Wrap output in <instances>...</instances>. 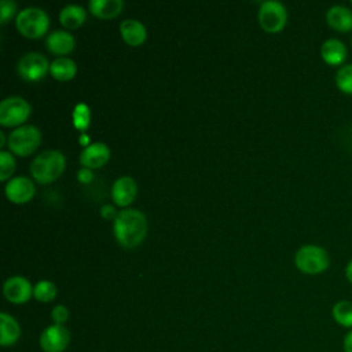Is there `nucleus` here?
<instances>
[{"instance_id": "nucleus-25", "label": "nucleus", "mask_w": 352, "mask_h": 352, "mask_svg": "<svg viewBox=\"0 0 352 352\" xmlns=\"http://www.w3.org/2000/svg\"><path fill=\"white\" fill-rule=\"evenodd\" d=\"M91 120V111L88 104L85 103H77L73 109V124L74 126L84 133V131L88 128Z\"/></svg>"}, {"instance_id": "nucleus-30", "label": "nucleus", "mask_w": 352, "mask_h": 352, "mask_svg": "<svg viewBox=\"0 0 352 352\" xmlns=\"http://www.w3.org/2000/svg\"><path fill=\"white\" fill-rule=\"evenodd\" d=\"M117 210L114 209V206L111 205H103L102 209H100V216L106 220H114L116 216H117Z\"/></svg>"}, {"instance_id": "nucleus-4", "label": "nucleus", "mask_w": 352, "mask_h": 352, "mask_svg": "<svg viewBox=\"0 0 352 352\" xmlns=\"http://www.w3.org/2000/svg\"><path fill=\"white\" fill-rule=\"evenodd\" d=\"M15 25L23 36L38 38L48 30L50 16L40 7H25L16 14Z\"/></svg>"}, {"instance_id": "nucleus-21", "label": "nucleus", "mask_w": 352, "mask_h": 352, "mask_svg": "<svg viewBox=\"0 0 352 352\" xmlns=\"http://www.w3.org/2000/svg\"><path fill=\"white\" fill-rule=\"evenodd\" d=\"M87 11L80 4H67L59 11V21L67 29H76L85 21Z\"/></svg>"}, {"instance_id": "nucleus-15", "label": "nucleus", "mask_w": 352, "mask_h": 352, "mask_svg": "<svg viewBox=\"0 0 352 352\" xmlns=\"http://www.w3.org/2000/svg\"><path fill=\"white\" fill-rule=\"evenodd\" d=\"M326 22L333 30L348 33L352 30V10L342 4H334L326 11Z\"/></svg>"}, {"instance_id": "nucleus-6", "label": "nucleus", "mask_w": 352, "mask_h": 352, "mask_svg": "<svg viewBox=\"0 0 352 352\" xmlns=\"http://www.w3.org/2000/svg\"><path fill=\"white\" fill-rule=\"evenodd\" d=\"M32 107L22 96H7L0 102V124L4 126H21L30 116Z\"/></svg>"}, {"instance_id": "nucleus-11", "label": "nucleus", "mask_w": 352, "mask_h": 352, "mask_svg": "<svg viewBox=\"0 0 352 352\" xmlns=\"http://www.w3.org/2000/svg\"><path fill=\"white\" fill-rule=\"evenodd\" d=\"M34 184L33 180L28 176H15L8 179L4 187L6 197L15 204H25L30 201L34 195Z\"/></svg>"}, {"instance_id": "nucleus-14", "label": "nucleus", "mask_w": 352, "mask_h": 352, "mask_svg": "<svg viewBox=\"0 0 352 352\" xmlns=\"http://www.w3.org/2000/svg\"><path fill=\"white\" fill-rule=\"evenodd\" d=\"M138 194V184L131 176H120L111 186V198L118 206H128Z\"/></svg>"}, {"instance_id": "nucleus-19", "label": "nucleus", "mask_w": 352, "mask_h": 352, "mask_svg": "<svg viewBox=\"0 0 352 352\" xmlns=\"http://www.w3.org/2000/svg\"><path fill=\"white\" fill-rule=\"evenodd\" d=\"M88 8L94 15L107 19V18L117 16L122 11L124 1L122 0H91L88 3Z\"/></svg>"}, {"instance_id": "nucleus-20", "label": "nucleus", "mask_w": 352, "mask_h": 352, "mask_svg": "<svg viewBox=\"0 0 352 352\" xmlns=\"http://www.w3.org/2000/svg\"><path fill=\"white\" fill-rule=\"evenodd\" d=\"M50 73L59 81H69L76 76L77 65L69 56H58L51 62Z\"/></svg>"}, {"instance_id": "nucleus-34", "label": "nucleus", "mask_w": 352, "mask_h": 352, "mask_svg": "<svg viewBox=\"0 0 352 352\" xmlns=\"http://www.w3.org/2000/svg\"><path fill=\"white\" fill-rule=\"evenodd\" d=\"M6 143V138H4V133L0 132V147H3Z\"/></svg>"}, {"instance_id": "nucleus-2", "label": "nucleus", "mask_w": 352, "mask_h": 352, "mask_svg": "<svg viewBox=\"0 0 352 352\" xmlns=\"http://www.w3.org/2000/svg\"><path fill=\"white\" fill-rule=\"evenodd\" d=\"M66 160L59 150H44L30 162V175L41 184L56 180L65 170Z\"/></svg>"}, {"instance_id": "nucleus-17", "label": "nucleus", "mask_w": 352, "mask_h": 352, "mask_svg": "<svg viewBox=\"0 0 352 352\" xmlns=\"http://www.w3.org/2000/svg\"><path fill=\"white\" fill-rule=\"evenodd\" d=\"M47 48L56 55H66L74 48V37L67 30H54L45 38Z\"/></svg>"}, {"instance_id": "nucleus-23", "label": "nucleus", "mask_w": 352, "mask_h": 352, "mask_svg": "<svg viewBox=\"0 0 352 352\" xmlns=\"http://www.w3.org/2000/svg\"><path fill=\"white\" fill-rule=\"evenodd\" d=\"M56 286L54 282L43 279L33 287V297L40 302H50L56 297Z\"/></svg>"}, {"instance_id": "nucleus-24", "label": "nucleus", "mask_w": 352, "mask_h": 352, "mask_svg": "<svg viewBox=\"0 0 352 352\" xmlns=\"http://www.w3.org/2000/svg\"><path fill=\"white\" fill-rule=\"evenodd\" d=\"M334 81L342 94L352 95V63H345L338 67Z\"/></svg>"}, {"instance_id": "nucleus-31", "label": "nucleus", "mask_w": 352, "mask_h": 352, "mask_svg": "<svg viewBox=\"0 0 352 352\" xmlns=\"http://www.w3.org/2000/svg\"><path fill=\"white\" fill-rule=\"evenodd\" d=\"M344 352H352V330H349L342 340Z\"/></svg>"}, {"instance_id": "nucleus-9", "label": "nucleus", "mask_w": 352, "mask_h": 352, "mask_svg": "<svg viewBox=\"0 0 352 352\" xmlns=\"http://www.w3.org/2000/svg\"><path fill=\"white\" fill-rule=\"evenodd\" d=\"M70 341V333L63 324H51L40 334V348L44 352H63Z\"/></svg>"}, {"instance_id": "nucleus-8", "label": "nucleus", "mask_w": 352, "mask_h": 352, "mask_svg": "<svg viewBox=\"0 0 352 352\" xmlns=\"http://www.w3.org/2000/svg\"><path fill=\"white\" fill-rule=\"evenodd\" d=\"M48 59L40 52H28L22 55L16 63L18 74L28 81H37L50 70Z\"/></svg>"}, {"instance_id": "nucleus-13", "label": "nucleus", "mask_w": 352, "mask_h": 352, "mask_svg": "<svg viewBox=\"0 0 352 352\" xmlns=\"http://www.w3.org/2000/svg\"><path fill=\"white\" fill-rule=\"evenodd\" d=\"M320 56L324 63L329 66H342L346 56H348V48L340 38L331 37L322 43L320 45Z\"/></svg>"}, {"instance_id": "nucleus-26", "label": "nucleus", "mask_w": 352, "mask_h": 352, "mask_svg": "<svg viewBox=\"0 0 352 352\" xmlns=\"http://www.w3.org/2000/svg\"><path fill=\"white\" fill-rule=\"evenodd\" d=\"M15 169V158L10 151L0 150V180L11 179V175Z\"/></svg>"}, {"instance_id": "nucleus-29", "label": "nucleus", "mask_w": 352, "mask_h": 352, "mask_svg": "<svg viewBox=\"0 0 352 352\" xmlns=\"http://www.w3.org/2000/svg\"><path fill=\"white\" fill-rule=\"evenodd\" d=\"M92 177H94V173H92V170H91L89 168L82 166V168L78 169V172H77V179H78L81 183H89V182L92 180Z\"/></svg>"}, {"instance_id": "nucleus-5", "label": "nucleus", "mask_w": 352, "mask_h": 352, "mask_svg": "<svg viewBox=\"0 0 352 352\" xmlns=\"http://www.w3.org/2000/svg\"><path fill=\"white\" fill-rule=\"evenodd\" d=\"M40 142H41L40 129L36 125L25 124L10 132L7 144L14 154L26 157L38 147Z\"/></svg>"}, {"instance_id": "nucleus-3", "label": "nucleus", "mask_w": 352, "mask_h": 352, "mask_svg": "<svg viewBox=\"0 0 352 352\" xmlns=\"http://www.w3.org/2000/svg\"><path fill=\"white\" fill-rule=\"evenodd\" d=\"M296 267L307 275H318L324 272L330 265L327 250L318 245H302L294 254Z\"/></svg>"}, {"instance_id": "nucleus-35", "label": "nucleus", "mask_w": 352, "mask_h": 352, "mask_svg": "<svg viewBox=\"0 0 352 352\" xmlns=\"http://www.w3.org/2000/svg\"><path fill=\"white\" fill-rule=\"evenodd\" d=\"M351 4H352V1H351Z\"/></svg>"}, {"instance_id": "nucleus-12", "label": "nucleus", "mask_w": 352, "mask_h": 352, "mask_svg": "<svg viewBox=\"0 0 352 352\" xmlns=\"http://www.w3.org/2000/svg\"><path fill=\"white\" fill-rule=\"evenodd\" d=\"M110 158V148L103 142H94L85 146L80 153V162L82 166L94 169L103 166Z\"/></svg>"}, {"instance_id": "nucleus-1", "label": "nucleus", "mask_w": 352, "mask_h": 352, "mask_svg": "<svg viewBox=\"0 0 352 352\" xmlns=\"http://www.w3.org/2000/svg\"><path fill=\"white\" fill-rule=\"evenodd\" d=\"M113 231L122 248H136L147 234L146 214L139 209H121L113 220Z\"/></svg>"}, {"instance_id": "nucleus-33", "label": "nucleus", "mask_w": 352, "mask_h": 352, "mask_svg": "<svg viewBox=\"0 0 352 352\" xmlns=\"http://www.w3.org/2000/svg\"><path fill=\"white\" fill-rule=\"evenodd\" d=\"M80 142L82 143V144H85V146H88V142H89V138L85 135V133H81V136H80Z\"/></svg>"}, {"instance_id": "nucleus-22", "label": "nucleus", "mask_w": 352, "mask_h": 352, "mask_svg": "<svg viewBox=\"0 0 352 352\" xmlns=\"http://www.w3.org/2000/svg\"><path fill=\"white\" fill-rule=\"evenodd\" d=\"M331 316L337 324L352 330V301H337L331 308Z\"/></svg>"}, {"instance_id": "nucleus-32", "label": "nucleus", "mask_w": 352, "mask_h": 352, "mask_svg": "<svg viewBox=\"0 0 352 352\" xmlns=\"http://www.w3.org/2000/svg\"><path fill=\"white\" fill-rule=\"evenodd\" d=\"M345 278L352 285V258L348 261V264L345 267Z\"/></svg>"}, {"instance_id": "nucleus-16", "label": "nucleus", "mask_w": 352, "mask_h": 352, "mask_svg": "<svg viewBox=\"0 0 352 352\" xmlns=\"http://www.w3.org/2000/svg\"><path fill=\"white\" fill-rule=\"evenodd\" d=\"M120 33L122 40L132 47L143 44L147 37L146 26L139 19L133 18H126L120 23Z\"/></svg>"}, {"instance_id": "nucleus-10", "label": "nucleus", "mask_w": 352, "mask_h": 352, "mask_svg": "<svg viewBox=\"0 0 352 352\" xmlns=\"http://www.w3.org/2000/svg\"><path fill=\"white\" fill-rule=\"evenodd\" d=\"M32 283L22 275H12L3 285L4 297L12 304H23L33 296Z\"/></svg>"}, {"instance_id": "nucleus-28", "label": "nucleus", "mask_w": 352, "mask_h": 352, "mask_svg": "<svg viewBox=\"0 0 352 352\" xmlns=\"http://www.w3.org/2000/svg\"><path fill=\"white\" fill-rule=\"evenodd\" d=\"M51 318H52L55 324H63L67 320V318H69V309L65 305L58 304V305H55L52 308Z\"/></svg>"}, {"instance_id": "nucleus-18", "label": "nucleus", "mask_w": 352, "mask_h": 352, "mask_svg": "<svg viewBox=\"0 0 352 352\" xmlns=\"http://www.w3.org/2000/svg\"><path fill=\"white\" fill-rule=\"evenodd\" d=\"M21 337L18 322L7 312L0 314V344L1 346L14 345Z\"/></svg>"}, {"instance_id": "nucleus-27", "label": "nucleus", "mask_w": 352, "mask_h": 352, "mask_svg": "<svg viewBox=\"0 0 352 352\" xmlns=\"http://www.w3.org/2000/svg\"><path fill=\"white\" fill-rule=\"evenodd\" d=\"M16 11V3L14 0H1L0 1V21L6 23Z\"/></svg>"}, {"instance_id": "nucleus-7", "label": "nucleus", "mask_w": 352, "mask_h": 352, "mask_svg": "<svg viewBox=\"0 0 352 352\" xmlns=\"http://www.w3.org/2000/svg\"><path fill=\"white\" fill-rule=\"evenodd\" d=\"M258 22L267 33L280 32L287 22L286 7L278 0L263 1L258 8Z\"/></svg>"}]
</instances>
